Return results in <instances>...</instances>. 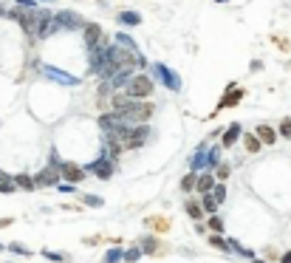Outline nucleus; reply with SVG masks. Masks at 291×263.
<instances>
[{
  "mask_svg": "<svg viewBox=\"0 0 291 263\" xmlns=\"http://www.w3.org/2000/svg\"><path fill=\"white\" fill-rule=\"evenodd\" d=\"M130 71H116V74H113V77H110V88H127V82H130Z\"/></svg>",
  "mask_w": 291,
  "mask_h": 263,
  "instance_id": "15",
  "label": "nucleus"
},
{
  "mask_svg": "<svg viewBox=\"0 0 291 263\" xmlns=\"http://www.w3.org/2000/svg\"><path fill=\"white\" fill-rule=\"evenodd\" d=\"M40 71H43L48 79L62 82V85H77V82H80L77 77H71V74H65V71H60V68H54V65H40Z\"/></svg>",
  "mask_w": 291,
  "mask_h": 263,
  "instance_id": "6",
  "label": "nucleus"
},
{
  "mask_svg": "<svg viewBox=\"0 0 291 263\" xmlns=\"http://www.w3.org/2000/svg\"><path fill=\"white\" fill-rule=\"evenodd\" d=\"M229 249H232V252H238V255H243V258H255V252H252L249 246L238 244V241H229Z\"/></svg>",
  "mask_w": 291,
  "mask_h": 263,
  "instance_id": "21",
  "label": "nucleus"
},
{
  "mask_svg": "<svg viewBox=\"0 0 291 263\" xmlns=\"http://www.w3.org/2000/svg\"><path fill=\"white\" fill-rule=\"evenodd\" d=\"M238 97H243V94H240V91H232V94H229V99H223L221 105H223V108H226V105H232V102H238Z\"/></svg>",
  "mask_w": 291,
  "mask_h": 263,
  "instance_id": "34",
  "label": "nucleus"
},
{
  "mask_svg": "<svg viewBox=\"0 0 291 263\" xmlns=\"http://www.w3.org/2000/svg\"><path fill=\"white\" fill-rule=\"evenodd\" d=\"M102 40H105V37H102V28H99L97 23H88V26H85V48L91 51V48H97Z\"/></svg>",
  "mask_w": 291,
  "mask_h": 263,
  "instance_id": "9",
  "label": "nucleus"
},
{
  "mask_svg": "<svg viewBox=\"0 0 291 263\" xmlns=\"http://www.w3.org/2000/svg\"><path fill=\"white\" fill-rule=\"evenodd\" d=\"M212 187H215V175H212V173H201V175H198V181H195V190H198L201 195H206Z\"/></svg>",
  "mask_w": 291,
  "mask_h": 263,
  "instance_id": "10",
  "label": "nucleus"
},
{
  "mask_svg": "<svg viewBox=\"0 0 291 263\" xmlns=\"http://www.w3.org/2000/svg\"><path fill=\"white\" fill-rule=\"evenodd\" d=\"M156 246H159V244H156V238H150V235H147L144 241H141V246H139V249H141V255H144V252H147V255H153V252H156Z\"/></svg>",
  "mask_w": 291,
  "mask_h": 263,
  "instance_id": "24",
  "label": "nucleus"
},
{
  "mask_svg": "<svg viewBox=\"0 0 291 263\" xmlns=\"http://www.w3.org/2000/svg\"><path fill=\"white\" fill-rule=\"evenodd\" d=\"M238 139H240V125L235 122V125H229V128H226V133H223V147L238 144Z\"/></svg>",
  "mask_w": 291,
  "mask_h": 263,
  "instance_id": "13",
  "label": "nucleus"
},
{
  "mask_svg": "<svg viewBox=\"0 0 291 263\" xmlns=\"http://www.w3.org/2000/svg\"><path fill=\"white\" fill-rule=\"evenodd\" d=\"M57 190H60V193H74V184H65V181H60V184H57Z\"/></svg>",
  "mask_w": 291,
  "mask_h": 263,
  "instance_id": "35",
  "label": "nucleus"
},
{
  "mask_svg": "<svg viewBox=\"0 0 291 263\" xmlns=\"http://www.w3.org/2000/svg\"><path fill=\"white\" fill-rule=\"evenodd\" d=\"M122 261V249H107L105 258H102V263H119Z\"/></svg>",
  "mask_w": 291,
  "mask_h": 263,
  "instance_id": "26",
  "label": "nucleus"
},
{
  "mask_svg": "<svg viewBox=\"0 0 291 263\" xmlns=\"http://www.w3.org/2000/svg\"><path fill=\"white\" fill-rule=\"evenodd\" d=\"M209 244H212V246H218L221 252H229V244H226L221 235H212V238H209Z\"/></svg>",
  "mask_w": 291,
  "mask_h": 263,
  "instance_id": "28",
  "label": "nucleus"
},
{
  "mask_svg": "<svg viewBox=\"0 0 291 263\" xmlns=\"http://www.w3.org/2000/svg\"><path fill=\"white\" fill-rule=\"evenodd\" d=\"M209 229H212V232H223V221L218 218V215H212V218H209Z\"/></svg>",
  "mask_w": 291,
  "mask_h": 263,
  "instance_id": "31",
  "label": "nucleus"
},
{
  "mask_svg": "<svg viewBox=\"0 0 291 263\" xmlns=\"http://www.w3.org/2000/svg\"><path fill=\"white\" fill-rule=\"evenodd\" d=\"M212 198H215L218 204H223V201H226V187H223V184H215V190H212Z\"/></svg>",
  "mask_w": 291,
  "mask_h": 263,
  "instance_id": "27",
  "label": "nucleus"
},
{
  "mask_svg": "<svg viewBox=\"0 0 291 263\" xmlns=\"http://www.w3.org/2000/svg\"><path fill=\"white\" fill-rule=\"evenodd\" d=\"M195 181H198V173H187V175H184V181H181V190H184V193L195 190Z\"/></svg>",
  "mask_w": 291,
  "mask_h": 263,
  "instance_id": "23",
  "label": "nucleus"
},
{
  "mask_svg": "<svg viewBox=\"0 0 291 263\" xmlns=\"http://www.w3.org/2000/svg\"><path fill=\"white\" fill-rule=\"evenodd\" d=\"M0 249H3V244H0Z\"/></svg>",
  "mask_w": 291,
  "mask_h": 263,
  "instance_id": "39",
  "label": "nucleus"
},
{
  "mask_svg": "<svg viewBox=\"0 0 291 263\" xmlns=\"http://www.w3.org/2000/svg\"><path fill=\"white\" fill-rule=\"evenodd\" d=\"M184 210H187V215H190L193 221H198V218L203 215V210H201V204H198V201H187Z\"/></svg>",
  "mask_w": 291,
  "mask_h": 263,
  "instance_id": "20",
  "label": "nucleus"
},
{
  "mask_svg": "<svg viewBox=\"0 0 291 263\" xmlns=\"http://www.w3.org/2000/svg\"><path fill=\"white\" fill-rule=\"evenodd\" d=\"M9 252H14V255H31V252L26 249V246L17 244V241H14V244H9Z\"/></svg>",
  "mask_w": 291,
  "mask_h": 263,
  "instance_id": "32",
  "label": "nucleus"
},
{
  "mask_svg": "<svg viewBox=\"0 0 291 263\" xmlns=\"http://www.w3.org/2000/svg\"><path fill=\"white\" fill-rule=\"evenodd\" d=\"M116 164H113V158H107V156H99L97 161H91L88 164V173H94L97 178H102V181H107L110 175H113Z\"/></svg>",
  "mask_w": 291,
  "mask_h": 263,
  "instance_id": "4",
  "label": "nucleus"
},
{
  "mask_svg": "<svg viewBox=\"0 0 291 263\" xmlns=\"http://www.w3.org/2000/svg\"><path fill=\"white\" fill-rule=\"evenodd\" d=\"M127 97L136 99V102H144L147 97H153V79L147 74H136L127 82Z\"/></svg>",
  "mask_w": 291,
  "mask_h": 263,
  "instance_id": "1",
  "label": "nucleus"
},
{
  "mask_svg": "<svg viewBox=\"0 0 291 263\" xmlns=\"http://www.w3.org/2000/svg\"><path fill=\"white\" fill-rule=\"evenodd\" d=\"M150 136H153L150 125H133L130 131L124 133L122 144H124L127 150H139V147H144V144L150 141Z\"/></svg>",
  "mask_w": 291,
  "mask_h": 263,
  "instance_id": "2",
  "label": "nucleus"
},
{
  "mask_svg": "<svg viewBox=\"0 0 291 263\" xmlns=\"http://www.w3.org/2000/svg\"><path fill=\"white\" fill-rule=\"evenodd\" d=\"M119 23H122V26H139L141 14H136V11H122V14H119Z\"/></svg>",
  "mask_w": 291,
  "mask_h": 263,
  "instance_id": "17",
  "label": "nucleus"
},
{
  "mask_svg": "<svg viewBox=\"0 0 291 263\" xmlns=\"http://www.w3.org/2000/svg\"><path fill=\"white\" fill-rule=\"evenodd\" d=\"M201 210L209 212V215H215V212H218V201L212 198V193H206V195L201 198Z\"/></svg>",
  "mask_w": 291,
  "mask_h": 263,
  "instance_id": "18",
  "label": "nucleus"
},
{
  "mask_svg": "<svg viewBox=\"0 0 291 263\" xmlns=\"http://www.w3.org/2000/svg\"><path fill=\"white\" fill-rule=\"evenodd\" d=\"M14 190H17V187H14V178L0 170V193H14Z\"/></svg>",
  "mask_w": 291,
  "mask_h": 263,
  "instance_id": "19",
  "label": "nucleus"
},
{
  "mask_svg": "<svg viewBox=\"0 0 291 263\" xmlns=\"http://www.w3.org/2000/svg\"><path fill=\"white\" fill-rule=\"evenodd\" d=\"M45 258H48V261H54V263H65V261H68V255H65V252H54V249H45Z\"/></svg>",
  "mask_w": 291,
  "mask_h": 263,
  "instance_id": "25",
  "label": "nucleus"
},
{
  "mask_svg": "<svg viewBox=\"0 0 291 263\" xmlns=\"http://www.w3.org/2000/svg\"><path fill=\"white\" fill-rule=\"evenodd\" d=\"M60 181L62 178L54 167H45V170H40V173L34 175V187H57Z\"/></svg>",
  "mask_w": 291,
  "mask_h": 263,
  "instance_id": "7",
  "label": "nucleus"
},
{
  "mask_svg": "<svg viewBox=\"0 0 291 263\" xmlns=\"http://www.w3.org/2000/svg\"><path fill=\"white\" fill-rule=\"evenodd\" d=\"M255 136H257V141H266V144H274V141H277V133H274V128H269V125H257Z\"/></svg>",
  "mask_w": 291,
  "mask_h": 263,
  "instance_id": "11",
  "label": "nucleus"
},
{
  "mask_svg": "<svg viewBox=\"0 0 291 263\" xmlns=\"http://www.w3.org/2000/svg\"><path fill=\"white\" fill-rule=\"evenodd\" d=\"M218 3H229V0H218Z\"/></svg>",
  "mask_w": 291,
  "mask_h": 263,
  "instance_id": "38",
  "label": "nucleus"
},
{
  "mask_svg": "<svg viewBox=\"0 0 291 263\" xmlns=\"http://www.w3.org/2000/svg\"><path fill=\"white\" fill-rule=\"evenodd\" d=\"M280 133L286 136V139H291V122H289V119H283V122H280Z\"/></svg>",
  "mask_w": 291,
  "mask_h": 263,
  "instance_id": "33",
  "label": "nucleus"
},
{
  "mask_svg": "<svg viewBox=\"0 0 291 263\" xmlns=\"http://www.w3.org/2000/svg\"><path fill=\"white\" fill-rule=\"evenodd\" d=\"M60 178L65 184H77L85 178V170H80L77 164H68V161H62V170H60Z\"/></svg>",
  "mask_w": 291,
  "mask_h": 263,
  "instance_id": "8",
  "label": "nucleus"
},
{
  "mask_svg": "<svg viewBox=\"0 0 291 263\" xmlns=\"http://www.w3.org/2000/svg\"><path fill=\"white\" fill-rule=\"evenodd\" d=\"M153 79H159L167 91H181V77L173 68H167L164 62H153Z\"/></svg>",
  "mask_w": 291,
  "mask_h": 263,
  "instance_id": "3",
  "label": "nucleus"
},
{
  "mask_svg": "<svg viewBox=\"0 0 291 263\" xmlns=\"http://www.w3.org/2000/svg\"><path fill=\"white\" fill-rule=\"evenodd\" d=\"M198 170H206V150H198V153H193V158H190V173H198Z\"/></svg>",
  "mask_w": 291,
  "mask_h": 263,
  "instance_id": "12",
  "label": "nucleus"
},
{
  "mask_svg": "<svg viewBox=\"0 0 291 263\" xmlns=\"http://www.w3.org/2000/svg\"><path fill=\"white\" fill-rule=\"evenodd\" d=\"M54 23H57V28H62V31H77V28H82V17L77 11H57V14H54Z\"/></svg>",
  "mask_w": 291,
  "mask_h": 263,
  "instance_id": "5",
  "label": "nucleus"
},
{
  "mask_svg": "<svg viewBox=\"0 0 291 263\" xmlns=\"http://www.w3.org/2000/svg\"><path fill=\"white\" fill-rule=\"evenodd\" d=\"M14 187H20V190H26V193L37 190V187H34V178H31V175H26V173H20L17 178H14Z\"/></svg>",
  "mask_w": 291,
  "mask_h": 263,
  "instance_id": "16",
  "label": "nucleus"
},
{
  "mask_svg": "<svg viewBox=\"0 0 291 263\" xmlns=\"http://www.w3.org/2000/svg\"><path fill=\"white\" fill-rule=\"evenodd\" d=\"M243 141H246V147L252 150V153H257V150H260V141H257V136H243Z\"/></svg>",
  "mask_w": 291,
  "mask_h": 263,
  "instance_id": "29",
  "label": "nucleus"
},
{
  "mask_svg": "<svg viewBox=\"0 0 291 263\" xmlns=\"http://www.w3.org/2000/svg\"><path fill=\"white\" fill-rule=\"evenodd\" d=\"M139 258H141L139 246H130V249H124V252H122V261H127V263H136Z\"/></svg>",
  "mask_w": 291,
  "mask_h": 263,
  "instance_id": "22",
  "label": "nucleus"
},
{
  "mask_svg": "<svg viewBox=\"0 0 291 263\" xmlns=\"http://www.w3.org/2000/svg\"><path fill=\"white\" fill-rule=\"evenodd\" d=\"M116 45L124 48V51H130V54H139V45L133 43V37H127L124 31H122V34H116Z\"/></svg>",
  "mask_w": 291,
  "mask_h": 263,
  "instance_id": "14",
  "label": "nucleus"
},
{
  "mask_svg": "<svg viewBox=\"0 0 291 263\" xmlns=\"http://www.w3.org/2000/svg\"><path fill=\"white\" fill-rule=\"evenodd\" d=\"M226 175H229V167H218V178H221V181L226 178Z\"/></svg>",
  "mask_w": 291,
  "mask_h": 263,
  "instance_id": "36",
  "label": "nucleus"
},
{
  "mask_svg": "<svg viewBox=\"0 0 291 263\" xmlns=\"http://www.w3.org/2000/svg\"><path fill=\"white\" fill-rule=\"evenodd\" d=\"M280 263H291V252H286V255H283V258H280Z\"/></svg>",
  "mask_w": 291,
  "mask_h": 263,
  "instance_id": "37",
  "label": "nucleus"
},
{
  "mask_svg": "<svg viewBox=\"0 0 291 263\" xmlns=\"http://www.w3.org/2000/svg\"><path fill=\"white\" fill-rule=\"evenodd\" d=\"M82 201L88 204V207H102V204H105L99 195H82Z\"/></svg>",
  "mask_w": 291,
  "mask_h": 263,
  "instance_id": "30",
  "label": "nucleus"
}]
</instances>
